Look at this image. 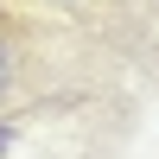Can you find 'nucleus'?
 I'll list each match as a JSON object with an SVG mask.
<instances>
[{
    "instance_id": "f257e3e1",
    "label": "nucleus",
    "mask_w": 159,
    "mask_h": 159,
    "mask_svg": "<svg viewBox=\"0 0 159 159\" xmlns=\"http://www.w3.org/2000/svg\"><path fill=\"white\" fill-rule=\"evenodd\" d=\"M7 89H13V45L0 38V96H7Z\"/></svg>"
},
{
    "instance_id": "f03ea898",
    "label": "nucleus",
    "mask_w": 159,
    "mask_h": 159,
    "mask_svg": "<svg viewBox=\"0 0 159 159\" xmlns=\"http://www.w3.org/2000/svg\"><path fill=\"white\" fill-rule=\"evenodd\" d=\"M7 147H13V127H7V121H0V153H7Z\"/></svg>"
}]
</instances>
